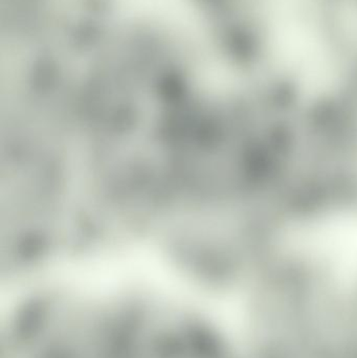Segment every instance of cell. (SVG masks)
<instances>
[{
    "label": "cell",
    "mask_w": 357,
    "mask_h": 358,
    "mask_svg": "<svg viewBox=\"0 0 357 358\" xmlns=\"http://www.w3.org/2000/svg\"><path fill=\"white\" fill-rule=\"evenodd\" d=\"M245 358H354L350 280L275 256L249 284Z\"/></svg>",
    "instance_id": "cell-1"
},
{
    "label": "cell",
    "mask_w": 357,
    "mask_h": 358,
    "mask_svg": "<svg viewBox=\"0 0 357 358\" xmlns=\"http://www.w3.org/2000/svg\"><path fill=\"white\" fill-rule=\"evenodd\" d=\"M352 332H354V358H357V275L351 282Z\"/></svg>",
    "instance_id": "cell-2"
}]
</instances>
